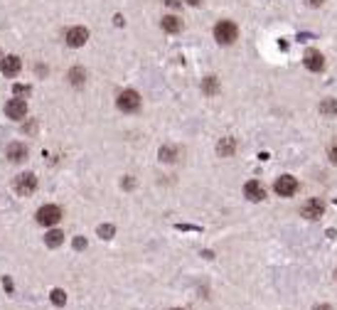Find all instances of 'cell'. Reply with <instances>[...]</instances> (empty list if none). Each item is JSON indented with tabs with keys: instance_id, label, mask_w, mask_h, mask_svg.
Segmentation results:
<instances>
[{
	"instance_id": "1",
	"label": "cell",
	"mask_w": 337,
	"mask_h": 310,
	"mask_svg": "<svg viewBox=\"0 0 337 310\" xmlns=\"http://www.w3.org/2000/svg\"><path fill=\"white\" fill-rule=\"evenodd\" d=\"M236 37H239V27H236V22H232V20H221V22H217V27H214V40H217L219 45H234V42H236Z\"/></svg>"
},
{
	"instance_id": "2",
	"label": "cell",
	"mask_w": 337,
	"mask_h": 310,
	"mask_svg": "<svg viewBox=\"0 0 337 310\" xmlns=\"http://www.w3.org/2000/svg\"><path fill=\"white\" fill-rule=\"evenodd\" d=\"M116 106H118L123 113H133V111H138V108H140V96H138V91H133V89L121 91L118 99H116Z\"/></svg>"
},
{
	"instance_id": "3",
	"label": "cell",
	"mask_w": 337,
	"mask_h": 310,
	"mask_svg": "<svg viewBox=\"0 0 337 310\" xmlns=\"http://www.w3.org/2000/svg\"><path fill=\"white\" fill-rule=\"evenodd\" d=\"M34 189H37V177L32 172H22V175L15 177V192H17V195L27 197V195H32Z\"/></svg>"
},
{
	"instance_id": "4",
	"label": "cell",
	"mask_w": 337,
	"mask_h": 310,
	"mask_svg": "<svg viewBox=\"0 0 337 310\" xmlns=\"http://www.w3.org/2000/svg\"><path fill=\"white\" fill-rule=\"evenodd\" d=\"M59 219H62V209L54 207V205H45V207H40V212H37V222L42 226H54Z\"/></svg>"
},
{
	"instance_id": "5",
	"label": "cell",
	"mask_w": 337,
	"mask_h": 310,
	"mask_svg": "<svg viewBox=\"0 0 337 310\" xmlns=\"http://www.w3.org/2000/svg\"><path fill=\"white\" fill-rule=\"evenodd\" d=\"M273 189H276V195H281V197H293L298 192V180L293 175H283V177L276 180Z\"/></svg>"
},
{
	"instance_id": "6",
	"label": "cell",
	"mask_w": 337,
	"mask_h": 310,
	"mask_svg": "<svg viewBox=\"0 0 337 310\" xmlns=\"http://www.w3.org/2000/svg\"><path fill=\"white\" fill-rule=\"evenodd\" d=\"M25 113H27L25 99H10V101L5 103V116H8V119H13V121H22Z\"/></svg>"
},
{
	"instance_id": "7",
	"label": "cell",
	"mask_w": 337,
	"mask_h": 310,
	"mask_svg": "<svg viewBox=\"0 0 337 310\" xmlns=\"http://www.w3.org/2000/svg\"><path fill=\"white\" fill-rule=\"evenodd\" d=\"M89 40V30L86 27H71L67 30V45L69 47H82Z\"/></svg>"
},
{
	"instance_id": "8",
	"label": "cell",
	"mask_w": 337,
	"mask_h": 310,
	"mask_svg": "<svg viewBox=\"0 0 337 310\" xmlns=\"http://www.w3.org/2000/svg\"><path fill=\"white\" fill-rule=\"evenodd\" d=\"M303 64H305V69H310V71H322V69H325V57H322L318 50H308Z\"/></svg>"
},
{
	"instance_id": "9",
	"label": "cell",
	"mask_w": 337,
	"mask_h": 310,
	"mask_svg": "<svg viewBox=\"0 0 337 310\" xmlns=\"http://www.w3.org/2000/svg\"><path fill=\"white\" fill-rule=\"evenodd\" d=\"M0 69H3V74L5 76H17L20 74V69H22V62H20V57H15V54H10V57H3V62H0Z\"/></svg>"
},
{
	"instance_id": "10",
	"label": "cell",
	"mask_w": 337,
	"mask_h": 310,
	"mask_svg": "<svg viewBox=\"0 0 337 310\" xmlns=\"http://www.w3.org/2000/svg\"><path fill=\"white\" fill-rule=\"evenodd\" d=\"M322 212H325V207H322L320 200H308V202L301 207V214H303L305 219H320Z\"/></svg>"
},
{
	"instance_id": "11",
	"label": "cell",
	"mask_w": 337,
	"mask_h": 310,
	"mask_svg": "<svg viewBox=\"0 0 337 310\" xmlns=\"http://www.w3.org/2000/svg\"><path fill=\"white\" fill-rule=\"evenodd\" d=\"M244 195L251 200V202H261L266 197V189L261 187V182H256V180H249L246 182V187H244Z\"/></svg>"
},
{
	"instance_id": "12",
	"label": "cell",
	"mask_w": 337,
	"mask_h": 310,
	"mask_svg": "<svg viewBox=\"0 0 337 310\" xmlns=\"http://www.w3.org/2000/svg\"><path fill=\"white\" fill-rule=\"evenodd\" d=\"M25 158H27V145H25V143H10V145H8V160L22 163Z\"/></svg>"
},
{
	"instance_id": "13",
	"label": "cell",
	"mask_w": 337,
	"mask_h": 310,
	"mask_svg": "<svg viewBox=\"0 0 337 310\" xmlns=\"http://www.w3.org/2000/svg\"><path fill=\"white\" fill-rule=\"evenodd\" d=\"M234 148H236L234 138H221V140H219V145H217V153L221 155V158H229V155L234 153Z\"/></svg>"
},
{
	"instance_id": "14",
	"label": "cell",
	"mask_w": 337,
	"mask_h": 310,
	"mask_svg": "<svg viewBox=\"0 0 337 310\" xmlns=\"http://www.w3.org/2000/svg\"><path fill=\"white\" fill-rule=\"evenodd\" d=\"M163 30L175 34V32H180V30H182V20H180V17H175V15H165V17H163Z\"/></svg>"
},
{
	"instance_id": "15",
	"label": "cell",
	"mask_w": 337,
	"mask_h": 310,
	"mask_svg": "<svg viewBox=\"0 0 337 310\" xmlns=\"http://www.w3.org/2000/svg\"><path fill=\"white\" fill-rule=\"evenodd\" d=\"M320 113L327 116V119H335V116H337V101L335 99H325L320 103Z\"/></svg>"
},
{
	"instance_id": "16",
	"label": "cell",
	"mask_w": 337,
	"mask_h": 310,
	"mask_svg": "<svg viewBox=\"0 0 337 310\" xmlns=\"http://www.w3.org/2000/svg\"><path fill=\"white\" fill-rule=\"evenodd\" d=\"M62 239H64V234H62L59 229H52V231H47V234H45V244H47L50 249L59 246V244H62Z\"/></svg>"
},
{
	"instance_id": "17",
	"label": "cell",
	"mask_w": 337,
	"mask_h": 310,
	"mask_svg": "<svg viewBox=\"0 0 337 310\" xmlns=\"http://www.w3.org/2000/svg\"><path fill=\"white\" fill-rule=\"evenodd\" d=\"M84 79H86V71H84L82 67L69 69V82H71L74 86H82V84H84Z\"/></svg>"
},
{
	"instance_id": "18",
	"label": "cell",
	"mask_w": 337,
	"mask_h": 310,
	"mask_svg": "<svg viewBox=\"0 0 337 310\" xmlns=\"http://www.w3.org/2000/svg\"><path fill=\"white\" fill-rule=\"evenodd\" d=\"M202 91H204V94H209V96L219 91V82H217V76H207V79L202 82Z\"/></svg>"
},
{
	"instance_id": "19",
	"label": "cell",
	"mask_w": 337,
	"mask_h": 310,
	"mask_svg": "<svg viewBox=\"0 0 337 310\" xmlns=\"http://www.w3.org/2000/svg\"><path fill=\"white\" fill-rule=\"evenodd\" d=\"M175 155H177L175 148H170V145L160 148V160H163V163H172V160H175Z\"/></svg>"
},
{
	"instance_id": "20",
	"label": "cell",
	"mask_w": 337,
	"mask_h": 310,
	"mask_svg": "<svg viewBox=\"0 0 337 310\" xmlns=\"http://www.w3.org/2000/svg\"><path fill=\"white\" fill-rule=\"evenodd\" d=\"M50 298H52L54 305H64V303H67V293H64L62 288H54V291L50 293Z\"/></svg>"
},
{
	"instance_id": "21",
	"label": "cell",
	"mask_w": 337,
	"mask_h": 310,
	"mask_svg": "<svg viewBox=\"0 0 337 310\" xmlns=\"http://www.w3.org/2000/svg\"><path fill=\"white\" fill-rule=\"evenodd\" d=\"M114 234H116L114 224H101V226H99V237H101V239H111Z\"/></svg>"
},
{
	"instance_id": "22",
	"label": "cell",
	"mask_w": 337,
	"mask_h": 310,
	"mask_svg": "<svg viewBox=\"0 0 337 310\" xmlns=\"http://www.w3.org/2000/svg\"><path fill=\"white\" fill-rule=\"evenodd\" d=\"M13 94H15V99H22V96L30 94V86H25V84H15V86H13Z\"/></svg>"
},
{
	"instance_id": "23",
	"label": "cell",
	"mask_w": 337,
	"mask_h": 310,
	"mask_svg": "<svg viewBox=\"0 0 337 310\" xmlns=\"http://www.w3.org/2000/svg\"><path fill=\"white\" fill-rule=\"evenodd\" d=\"M327 155H330V163H332V165H337V145H332Z\"/></svg>"
},
{
	"instance_id": "24",
	"label": "cell",
	"mask_w": 337,
	"mask_h": 310,
	"mask_svg": "<svg viewBox=\"0 0 337 310\" xmlns=\"http://www.w3.org/2000/svg\"><path fill=\"white\" fill-rule=\"evenodd\" d=\"M74 249H79V251L86 249V239H82V237H79V239H74Z\"/></svg>"
},
{
	"instance_id": "25",
	"label": "cell",
	"mask_w": 337,
	"mask_h": 310,
	"mask_svg": "<svg viewBox=\"0 0 337 310\" xmlns=\"http://www.w3.org/2000/svg\"><path fill=\"white\" fill-rule=\"evenodd\" d=\"M168 8H180V0H165Z\"/></svg>"
},
{
	"instance_id": "26",
	"label": "cell",
	"mask_w": 337,
	"mask_h": 310,
	"mask_svg": "<svg viewBox=\"0 0 337 310\" xmlns=\"http://www.w3.org/2000/svg\"><path fill=\"white\" fill-rule=\"evenodd\" d=\"M308 5H310V8H320L322 0H308Z\"/></svg>"
},
{
	"instance_id": "27",
	"label": "cell",
	"mask_w": 337,
	"mask_h": 310,
	"mask_svg": "<svg viewBox=\"0 0 337 310\" xmlns=\"http://www.w3.org/2000/svg\"><path fill=\"white\" fill-rule=\"evenodd\" d=\"M25 131H27V133H34V131H37V123H27Z\"/></svg>"
},
{
	"instance_id": "28",
	"label": "cell",
	"mask_w": 337,
	"mask_h": 310,
	"mask_svg": "<svg viewBox=\"0 0 337 310\" xmlns=\"http://www.w3.org/2000/svg\"><path fill=\"white\" fill-rule=\"evenodd\" d=\"M315 310H332V308H330V305H318Z\"/></svg>"
},
{
	"instance_id": "29",
	"label": "cell",
	"mask_w": 337,
	"mask_h": 310,
	"mask_svg": "<svg viewBox=\"0 0 337 310\" xmlns=\"http://www.w3.org/2000/svg\"><path fill=\"white\" fill-rule=\"evenodd\" d=\"M187 3H190V5H200V3H202V0H187Z\"/></svg>"
},
{
	"instance_id": "30",
	"label": "cell",
	"mask_w": 337,
	"mask_h": 310,
	"mask_svg": "<svg viewBox=\"0 0 337 310\" xmlns=\"http://www.w3.org/2000/svg\"><path fill=\"white\" fill-rule=\"evenodd\" d=\"M0 62H3V52H0Z\"/></svg>"
},
{
	"instance_id": "31",
	"label": "cell",
	"mask_w": 337,
	"mask_h": 310,
	"mask_svg": "<svg viewBox=\"0 0 337 310\" xmlns=\"http://www.w3.org/2000/svg\"><path fill=\"white\" fill-rule=\"evenodd\" d=\"M175 310H180V308H175Z\"/></svg>"
}]
</instances>
